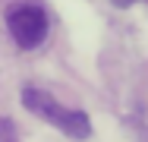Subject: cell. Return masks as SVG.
I'll use <instances>...</instances> for the list:
<instances>
[{
	"instance_id": "1",
	"label": "cell",
	"mask_w": 148,
	"mask_h": 142,
	"mask_svg": "<svg viewBox=\"0 0 148 142\" xmlns=\"http://www.w3.org/2000/svg\"><path fill=\"white\" fill-rule=\"evenodd\" d=\"M22 104H25L32 114H38L41 120H47V123H54L57 130H63L66 136H73V139H88L91 136V120L85 114L63 108L54 95H47V92H41V88H22Z\"/></svg>"
},
{
	"instance_id": "2",
	"label": "cell",
	"mask_w": 148,
	"mask_h": 142,
	"mask_svg": "<svg viewBox=\"0 0 148 142\" xmlns=\"http://www.w3.org/2000/svg\"><path fill=\"white\" fill-rule=\"evenodd\" d=\"M6 28H10V35L19 48L32 51L47 38V13L41 6H32V3L13 6L6 13Z\"/></svg>"
},
{
	"instance_id": "3",
	"label": "cell",
	"mask_w": 148,
	"mask_h": 142,
	"mask_svg": "<svg viewBox=\"0 0 148 142\" xmlns=\"http://www.w3.org/2000/svg\"><path fill=\"white\" fill-rule=\"evenodd\" d=\"M0 142H19V133H16L13 120H6V117H0Z\"/></svg>"
},
{
	"instance_id": "4",
	"label": "cell",
	"mask_w": 148,
	"mask_h": 142,
	"mask_svg": "<svg viewBox=\"0 0 148 142\" xmlns=\"http://www.w3.org/2000/svg\"><path fill=\"white\" fill-rule=\"evenodd\" d=\"M110 3H114V6H132L136 0H110Z\"/></svg>"
}]
</instances>
